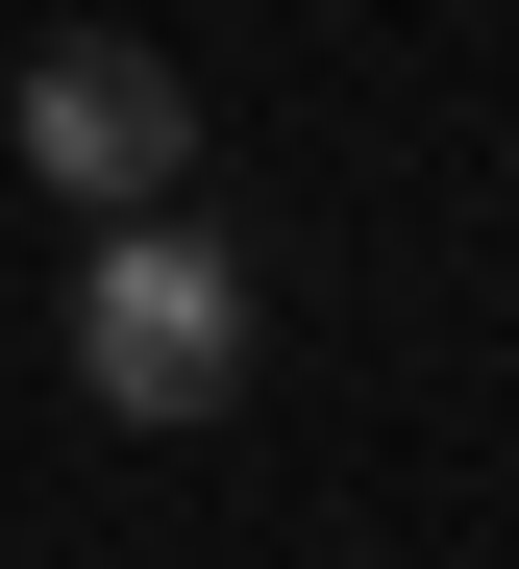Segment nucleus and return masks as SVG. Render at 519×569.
<instances>
[{"instance_id":"obj_1","label":"nucleus","mask_w":519,"mask_h":569,"mask_svg":"<svg viewBox=\"0 0 519 569\" xmlns=\"http://www.w3.org/2000/svg\"><path fill=\"white\" fill-rule=\"evenodd\" d=\"M248 347H272V298H248V248H223V223L124 199V223L74 248V397H99V421H223V397H248Z\"/></svg>"},{"instance_id":"obj_2","label":"nucleus","mask_w":519,"mask_h":569,"mask_svg":"<svg viewBox=\"0 0 519 569\" xmlns=\"http://www.w3.org/2000/svg\"><path fill=\"white\" fill-rule=\"evenodd\" d=\"M0 149H26L74 223H124V199H173V173H198V100H173V50L50 26V50H26V100H0Z\"/></svg>"}]
</instances>
